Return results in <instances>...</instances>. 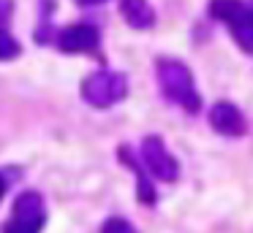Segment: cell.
<instances>
[{"mask_svg": "<svg viewBox=\"0 0 253 233\" xmlns=\"http://www.w3.org/2000/svg\"><path fill=\"white\" fill-rule=\"evenodd\" d=\"M55 43H57V49H63V52H68V54L95 52V49H98V30H95L93 25H84V22L68 25L55 35Z\"/></svg>", "mask_w": 253, "mask_h": 233, "instance_id": "8992f818", "label": "cell"}, {"mask_svg": "<svg viewBox=\"0 0 253 233\" xmlns=\"http://www.w3.org/2000/svg\"><path fill=\"white\" fill-rule=\"evenodd\" d=\"M210 125L220 135H245V130H248L242 111L229 100H218L210 108Z\"/></svg>", "mask_w": 253, "mask_h": 233, "instance_id": "52a82bcc", "label": "cell"}, {"mask_svg": "<svg viewBox=\"0 0 253 233\" xmlns=\"http://www.w3.org/2000/svg\"><path fill=\"white\" fill-rule=\"evenodd\" d=\"M79 5H101V3H106V0H77Z\"/></svg>", "mask_w": 253, "mask_h": 233, "instance_id": "4fadbf2b", "label": "cell"}, {"mask_svg": "<svg viewBox=\"0 0 253 233\" xmlns=\"http://www.w3.org/2000/svg\"><path fill=\"white\" fill-rule=\"evenodd\" d=\"M120 160L126 163V166H131V171L136 173V198L142 200V203H155V187H153V182L147 179V166H139L136 163V157L131 155V149L128 146H120Z\"/></svg>", "mask_w": 253, "mask_h": 233, "instance_id": "ba28073f", "label": "cell"}, {"mask_svg": "<svg viewBox=\"0 0 253 233\" xmlns=\"http://www.w3.org/2000/svg\"><path fill=\"white\" fill-rule=\"evenodd\" d=\"M101 233H136V228H133L128 220L112 217V220H106V225H104V231H101Z\"/></svg>", "mask_w": 253, "mask_h": 233, "instance_id": "8fae6325", "label": "cell"}, {"mask_svg": "<svg viewBox=\"0 0 253 233\" xmlns=\"http://www.w3.org/2000/svg\"><path fill=\"white\" fill-rule=\"evenodd\" d=\"M46 222L44 198L33 190L19 193L11 209V220L3 225V233H41Z\"/></svg>", "mask_w": 253, "mask_h": 233, "instance_id": "277c9868", "label": "cell"}, {"mask_svg": "<svg viewBox=\"0 0 253 233\" xmlns=\"http://www.w3.org/2000/svg\"><path fill=\"white\" fill-rule=\"evenodd\" d=\"M128 92L126 73L117 70H95L82 81V98L95 108H109L117 100H123Z\"/></svg>", "mask_w": 253, "mask_h": 233, "instance_id": "3957f363", "label": "cell"}, {"mask_svg": "<svg viewBox=\"0 0 253 233\" xmlns=\"http://www.w3.org/2000/svg\"><path fill=\"white\" fill-rule=\"evenodd\" d=\"M11 11H14V0H0V25L11 16Z\"/></svg>", "mask_w": 253, "mask_h": 233, "instance_id": "7c38bea8", "label": "cell"}, {"mask_svg": "<svg viewBox=\"0 0 253 233\" xmlns=\"http://www.w3.org/2000/svg\"><path fill=\"white\" fill-rule=\"evenodd\" d=\"M120 14L136 30H147L155 25V11L147 0H120Z\"/></svg>", "mask_w": 253, "mask_h": 233, "instance_id": "9c48e42d", "label": "cell"}, {"mask_svg": "<svg viewBox=\"0 0 253 233\" xmlns=\"http://www.w3.org/2000/svg\"><path fill=\"white\" fill-rule=\"evenodd\" d=\"M3 193H6V179H3V173H0V200H3Z\"/></svg>", "mask_w": 253, "mask_h": 233, "instance_id": "5bb4252c", "label": "cell"}, {"mask_svg": "<svg viewBox=\"0 0 253 233\" xmlns=\"http://www.w3.org/2000/svg\"><path fill=\"white\" fill-rule=\"evenodd\" d=\"M155 76H158V87L174 106L185 108L191 114H199L202 108V98L193 84V73L185 63L174 57H158L155 60Z\"/></svg>", "mask_w": 253, "mask_h": 233, "instance_id": "6da1fadb", "label": "cell"}, {"mask_svg": "<svg viewBox=\"0 0 253 233\" xmlns=\"http://www.w3.org/2000/svg\"><path fill=\"white\" fill-rule=\"evenodd\" d=\"M210 14L231 30L240 49L253 52V3L245 0H212Z\"/></svg>", "mask_w": 253, "mask_h": 233, "instance_id": "7a4b0ae2", "label": "cell"}, {"mask_svg": "<svg viewBox=\"0 0 253 233\" xmlns=\"http://www.w3.org/2000/svg\"><path fill=\"white\" fill-rule=\"evenodd\" d=\"M142 160L144 166H147L150 176L153 179H161V182H177V176H180V166H177V160L169 155V149H166V144L158 138V135H147V138L142 141Z\"/></svg>", "mask_w": 253, "mask_h": 233, "instance_id": "5b68a950", "label": "cell"}, {"mask_svg": "<svg viewBox=\"0 0 253 233\" xmlns=\"http://www.w3.org/2000/svg\"><path fill=\"white\" fill-rule=\"evenodd\" d=\"M19 52H22V49H19V41L11 33H6L0 27V60H14Z\"/></svg>", "mask_w": 253, "mask_h": 233, "instance_id": "30bf717a", "label": "cell"}]
</instances>
